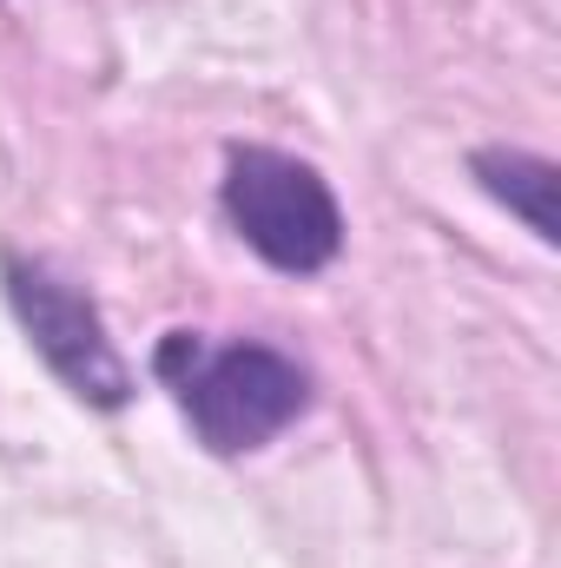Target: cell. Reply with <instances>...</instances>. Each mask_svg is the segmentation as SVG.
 Instances as JSON below:
<instances>
[{"label": "cell", "mask_w": 561, "mask_h": 568, "mask_svg": "<svg viewBox=\"0 0 561 568\" xmlns=\"http://www.w3.org/2000/svg\"><path fill=\"white\" fill-rule=\"evenodd\" d=\"M0 284H7V304L20 317L27 344L80 404H93V410L133 404V371H126L120 344L106 337L100 304L80 284L60 278L47 258H27V252H0Z\"/></svg>", "instance_id": "cell-3"}, {"label": "cell", "mask_w": 561, "mask_h": 568, "mask_svg": "<svg viewBox=\"0 0 561 568\" xmlns=\"http://www.w3.org/2000/svg\"><path fill=\"white\" fill-rule=\"evenodd\" d=\"M218 205L232 219V232L290 278L324 272L344 252V205L330 192V179L278 145H232L225 152V179H218Z\"/></svg>", "instance_id": "cell-2"}, {"label": "cell", "mask_w": 561, "mask_h": 568, "mask_svg": "<svg viewBox=\"0 0 561 568\" xmlns=\"http://www.w3.org/2000/svg\"><path fill=\"white\" fill-rule=\"evenodd\" d=\"M469 172H476V185L489 192V199H502L542 245H555L561 225H555V159H542V152H522V145H482V152H469Z\"/></svg>", "instance_id": "cell-4"}, {"label": "cell", "mask_w": 561, "mask_h": 568, "mask_svg": "<svg viewBox=\"0 0 561 568\" xmlns=\"http://www.w3.org/2000/svg\"><path fill=\"white\" fill-rule=\"evenodd\" d=\"M152 377L172 390L178 417L212 456H252L310 410V371L278 344H212L198 331H165L152 344Z\"/></svg>", "instance_id": "cell-1"}]
</instances>
